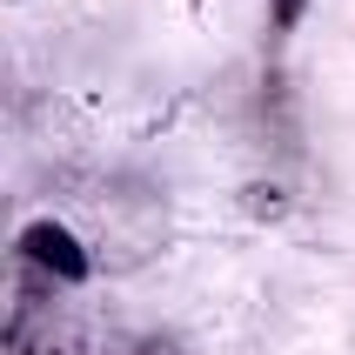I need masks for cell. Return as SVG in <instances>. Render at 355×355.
Masks as SVG:
<instances>
[{
    "label": "cell",
    "mask_w": 355,
    "mask_h": 355,
    "mask_svg": "<svg viewBox=\"0 0 355 355\" xmlns=\"http://www.w3.org/2000/svg\"><path fill=\"white\" fill-rule=\"evenodd\" d=\"M20 255L40 261V268H47V275H60V282H80V275H87V248H80L60 221H34V228L20 235Z\"/></svg>",
    "instance_id": "1"
}]
</instances>
